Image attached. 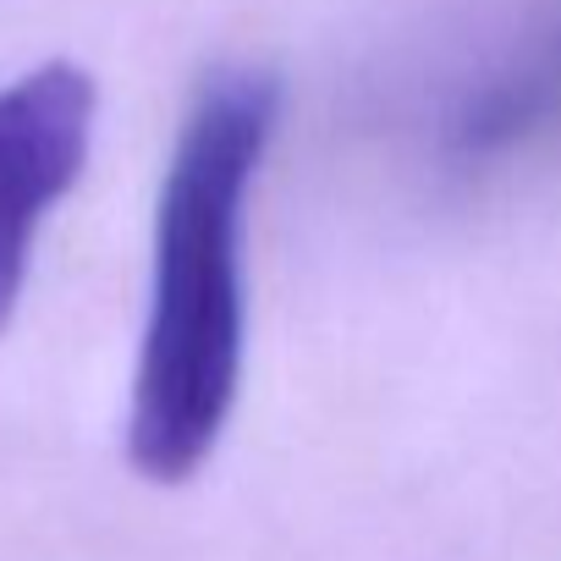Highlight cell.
<instances>
[{"label": "cell", "mask_w": 561, "mask_h": 561, "mask_svg": "<svg viewBox=\"0 0 561 561\" xmlns=\"http://www.w3.org/2000/svg\"><path fill=\"white\" fill-rule=\"evenodd\" d=\"M280 89L270 72H215L176 127L154 204V275L138 342L127 457L154 484L193 479L237 408L248 304L242 231Z\"/></svg>", "instance_id": "1"}, {"label": "cell", "mask_w": 561, "mask_h": 561, "mask_svg": "<svg viewBox=\"0 0 561 561\" xmlns=\"http://www.w3.org/2000/svg\"><path fill=\"white\" fill-rule=\"evenodd\" d=\"M430 149L462 182L506 176L561 149V0H534L440 94Z\"/></svg>", "instance_id": "2"}, {"label": "cell", "mask_w": 561, "mask_h": 561, "mask_svg": "<svg viewBox=\"0 0 561 561\" xmlns=\"http://www.w3.org/2000/svg\"><path fill=\"white\" fill-rule=\"evenodd\" d=\"M94 105V78L72 61H45L0 83V325L23 298L50 209L83 176Z\"/></svg>", "instance_id": "3"}]
</instances>
